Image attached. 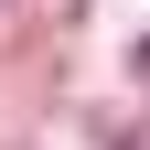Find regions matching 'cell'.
<instances>
[{"label":"cell","mask_w":150,"mask_h":150,"mask_svg":"<svg viewBox=\"0 0 150 150\" xmlns=\"http://www.w3.org/2000/svg\"><path fill=\"white\" fill-rule=\"evenodd\" d=\"M118 150H150V129H129V139H118Z\"/></svg>","instance_id":"obj_1"},{"label":"cell","mask_w":150,"mask_h":150,"mask_svg":"<svg viewBox=\"0 0 150 150\" xmlns=\"http://www.w3.org/2000/svg\"><path fill=\"white\" fill-rule=\"evenodd\" d=\"M139 75H150V43H139Z\"/></svg>","instance_id":"obj_2"}]
</instances>
